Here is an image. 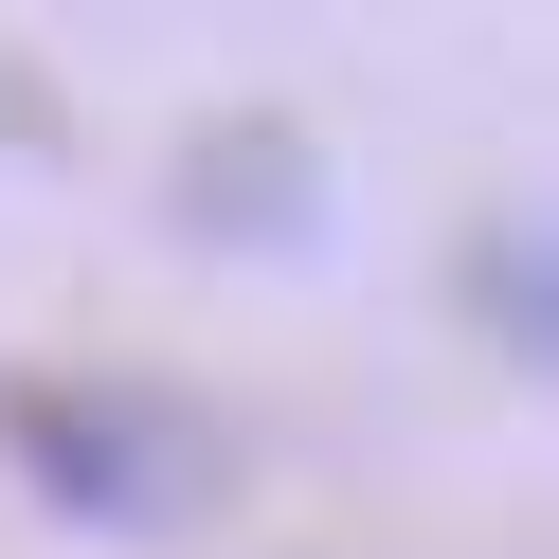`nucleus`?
I'll return each mask as SVG.
<instances>
[{
  "mask_svg": "<svg viewBox=\"0 0 559 559\" xmlns=\"http://www.w3.org/2000/svg\"><path fill=\"white\" fill-rule=\"evenodd\" d=\"M0 433H19V469L55 487L73 523H109V542H145V523H199V415L181 397H127V379H19L0 397Z\"/></svg>",
  "mask_w": 559,
  "mask_h": 559,
  "instance_id": "f257e3e1",
  "label": "nucleus"
},
{
  "mask_svg": "<svg viewBox=\"0 0 559 559\" xmlns=\"http://www.w3.org/2000/svg\"><path fill=\"white\" fill-rule=\"evenodd\" d=\"M487 307H506V343H542V235H506V253H487Z\"/></svg>",
  "mask_w": 559,
  "mask_h": 559,
  "instance_id": "f03ea898",
  "label": "nucleus"
}]
</instances>
